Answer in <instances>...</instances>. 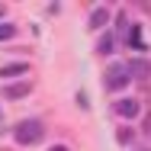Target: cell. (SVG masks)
Listing matches in <instances>:
<instances>
[{"label":"cell","mask_w":151,"mask_h":151,"mask_svg":"<svg viewBox=\"0 0 151 151\" xmlns=\"http://www.w3.org/2000/svg\"><path fill=\"white\" fill-rule=\"evenodd\" d=\"M26 71H29V64L16 61V64H6V68H0V77H3V81H10V77H19V74H26Z\"/></svg>","instance_id":"obj_8"},{"label":"cell","mask_w":151,"mask_h":151,"mask_svg":"<svg viewBox=\"0 0 151 151\" xmlns=\"http://www.w3.org/2000/svg\"><path fill=\"white\" fill-rule=\"evenodd\" d=\"M125 71H129V77H142V81H145V77H148V71H151V64L145 58H135V61H129V64H125Z\"/></svg>","instance_id":"obj_5"},{"label":"cell","mask_w":151,"mask_h":151,"mask_svg":"<svg viewBox=\"0 0 151 151\" xmlns=\"http://www.w3.org/2000/svg\"><path fill=\"white\" fill-rule=\"evenodd\" d=\"M29 90H32L29 81H23V84H6V87H3V96H10V100H23Z\"/></svg>","instance_id":"obj_6"},{"label":"cell","mask_w":151,"mask_h":151,"mask_svg":"<svg viewBox=\"0 0 151 151\" xmlns=\"http://www.w3.org/2000/svg\"><path fill=\"white\" fill-rule=\"evenodd\" d=\"M106 23H109V10H106V6H96L90 13V23H87V26H90V29H103Z\"/></svg>","instance_id":"obj_7"},{"label":"cell","mask_w":151,"mask_h":151,"mask_svg":"<svg viewBox=\"0 0 151 151\" xmlns=\"http://www.w3.org/2000/svg\"><path fill=\"white\" fill-rule=\"evenodd\" d=\"M125 42H129L132 52H145V48H148V45H145V35H142V26H129V39H125Z\"/></svg>","instance_id":"obj_4"},{"label":"cell","mask_w":151,"mask_h":151,"mask_svg":"<svg viewBox=\"0 0 151 151\" xmlns=\"http://www.w3.org/2000/svg\"><path fill=\"white\" fill-rule=\"evenodd\" d=\"M113 109H116L119 116H125V119H135V116L142 113L138 100H132V96H125V100H116V103H113Z\"/></svg>","instance_id":"obj_2"},{"label":"cell","mask_w":151,"mask_h":151,"mask_svg":"<svg viewBox=\"0 0 151 151\" xmlns=\"http://www.w3.org/2000/svg\"><path fill=\"white\" fill-rule=\"evenodd\" d=\"M113 48H116V35H113V32H106V35L100 39L96 52H100V55H113Z\"/></svg>","instance_id":"obj_9"},{"label":"cell","mask_w":151,"mask_h":151,"mask_svg":"<svg viewBox=\"0 0 151 151\" xmlns=\"http://www.w3.org/2000/svg\"><path fill=\"white\" fill-rule=\"evenodd\" d=\"M13 138H16L19 145H35V142L45 138V125H42L39 119H23V122H16Z\"/></svg>","instance_id":"obj_1"},{"label":"cell","mask_w":151,"mask_h":151,"mask_svg":"<svg viewBox=\"0 0 151 151\" xmlns=\"http://www.w3.org/2000/svg\"><path fill=\"white\" fill-rule=\"evenodd\" d=\"M129 81H132V77H129V71H125V68H113V71L106 74V87H109V90H122Z\"/></svg>","instance_id":"obj_3"},{"label":"cell","mask_w":151,"mask_h":151,"mask_svg":"<svg viewBox=\"0 0 151 151\" xmlns=\"http://www.w3.org/2000/svg\"><path fill=\"white\" fill-rule=\"evenodd\" d=\"M13 35H16V26L13 23H0V42L3 39H13Z\"/></svg>","instance_id":"obj_10"}]
</instances>
